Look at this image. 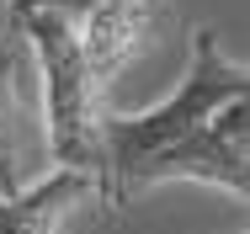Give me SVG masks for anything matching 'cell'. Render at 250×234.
<instances>
[{"label":"cell","mask_w":250,"mask_h":234,"mask_svg":"<svg viewBox=\"0 0 250 234\" xmlns=\"http://www.w3.org/2000/svg\"><path fill=\"white\" fill-rule=\"evenodd\" d=\"M250 96V64L229 59V48L218 43L213 27L192 32V64L187 80L165 101H154L149 112L133 117H106V165H101V191L106 208H128L144 197L149 170L176 154L181 144H192L197 133H208L234 101Z\"/></svg>","instance_id":"1"},{"label":"cell","mask_w":250,"mask_h":234,"mask_svg":"<svg viewBox=\"0 0 250 234\" xmlns=\"http://www.w3.org/2000/svg\"><path fill=\"white\" fill-rule=\"evenodd\" d=\"M21 38L38 59V96H43V123H48V149L59 170H85L101 181L106 165V75L96 69L80 16L69 11H32L21 16Z\"/></svg>","instance_id":"2"},{"label":"cell","mask_w":250,"mask_h":234,"mask_svg":"<svg viewBox=\"0 0 250 234\" xmlns=\"http://www.w3.org/2000/svg\"><path fill=\"white\" fill-rule=\"evenodd\" d=\"M38 160H53L48 149V123L43 106H32L27 91V53H5L0 59V197L38 187L48 170Z\"/></svg>","instance_id":"3"},{"label":"cell","mask_w":250,"mask_h":234,"mask_svg":"<svg viewBox=\"0 0 250 234\" xmlns=\"http://www.w3.org/2000/svg\"><path fill=\"white\" fill-rule=\"evenodd\" d=\"M91 202L106 208V191H101L96 176L53 165L38 187L16 191V197H0V234H69V224Z\"/></svg>","instance_id":"4"},{"label":"cell","mask_w":250,"mask_h":234,"mask_svg":"<svg viewBox=\"0 0 250 234\" xmlns=\"http://www.w3.org/2000/svg\"><path fill=\"white\" fill-rule=\"evenodd\" d=\"M21 43H27V38H21V21H16V16H11V5L0 0V59H5V53H16Z\"/></svg>","instance_id":"5"},{"label":"cell","mask_w":250,"mask_h":234,"mask_svg":"<svg viewBox=\"0 0 250 234\" xmlns=\"http://www.w3.org/2000/svg\"><path fill=\"white\" fill-rule=\"evenodd\" d=\"M149 5H160V0H149Z\"/></svg>","instance_id":"6"},{"label":"cell","mask_w":250,"mask_h":234,"mask_svg":"<svg viewBox=\"0 0 250 234\" xmlns=\"http://www.w3.org/2000/svg\"><path fill=\"white\" fill-rule=\"evenodd\" d=\"M245 234H250V229H245Z\"/></svg>","instance_id":"7"}]
</instances>
